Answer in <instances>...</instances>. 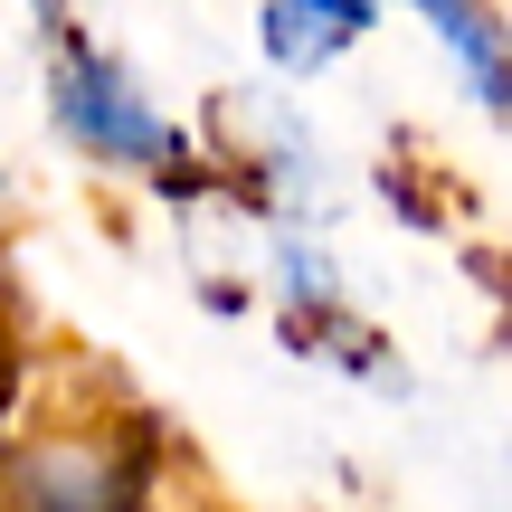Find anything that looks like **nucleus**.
I'll list each match as a JSON object with an SVG mask.
<instances>
[{"mask_svg":"<svg viewBox=\"0 0 512 512\" xmlns=\"http://www.w3.org/2000/svg\"><path fill=\"white\" fill-rule=\"evenodd\" d=\"M38 48H48V124H57L67 152H86L95 171H133V181H152V190L200 162V143L152 105V86L124 67V57L95 48L86 19L38 29Z\"/></svg>","mask_w":512,"mask_h":512,"instance_id":"nucleus-1","label":"nucleus"},{"mask_svg":"<svg viewBox=\"0 0 512 512\" xmlns=\"http://www.w3.org/2000/svg\"><path fill=\"white\" fill-rule=\"evenodd\" d=\"M0 512H162L152 484V437H95V427H57L0 456Z\"/></svg>","mask_w":512,"mask_h":512,"instance_id":"nucleus-2","label":"nucleus"},{"mask_svg":"<svg viewBox=\"0 0 512 512\" xmlns=\"http://www.w3.org/2000/svg\"><path fill=\"white\" fill-rule=\"evenodd\" d=\"M380 10H418L427 29H437V48L456 57V76L475 86V114H484V124H503V114H512V57H503V19L484 10V0H380Z\"/></svg>","mask_w":512,"mask_h":512,"instance_id":"nucleus-3","label":"nucleus"},{"mask_svg":"<svg viewBox=\"0 0 512 512\" xmlns=\"http://www.w3.org/2000/svg\"><path fill=\"white\" fill-rule=\"evenodd\" d=\"M285 10H304L332 48H361V38L380 29V0H285Z\"/></svg>","mask_w":512,"mask_h":512,"instance_id":"nucleus-4","label":"nucleus"},{"mask_svg":"<svg viewBox=\"0 0 512 512\" xmlns=\"http://www.w3.org/2000/svg\"><path fill=\"white\" fill-rule=\"evenodd\" d=\"M0 181H10V171H0Z\"/></svg>","mask_w":512,"mask_h":512,"instance_id":"nucleus-5","label":"nucleus"}]
</instances>
